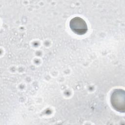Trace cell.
Masks as SVG:
<instances>
[{
    "instance_id": "cell-1",
    "label": "cell",
    "mask_w": 125,
    "mask_h": 125,
    "mask_svg": "<svg viewBox=\"0 0 125 125\" xmlns=\"http://www.w3.org/2000/svg\"><path fill=\"white\" fill-rule=\"evenodd\" d=\"M112 107L120 112H125V92L121 89H115L110 98Z\"/></svg>"
},
{
    "instance_id": "cell-2",
    "label": "cell",
    "mask_w": 125,
    "mask_h": 125,
    "mask_svg": "<svg viewBox=\"0 0 125 125\" xmlns=\"http://www.w3.org/2000/svg\"><path fill=\"white\" fill-rule=\"evenodd\" d=\"M69 26L72 31L77 35H82L87 31V25L82 18L76 17L72 18L69 22Z\"/></svg>"
}]
</instances>
